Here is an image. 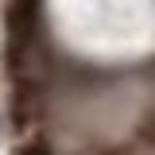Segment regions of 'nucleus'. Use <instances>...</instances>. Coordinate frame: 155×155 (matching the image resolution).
<instances>
[{"label":"nucleus","mask_w":155,"mask_h":155,"mask_svg":"<svg viewBox=\"0 0 155 155\" xmlns=\"http://www.w3.org/2000/svg\"><path fill=\"white\" fill-rule=\"evenodd\" d=\"M19 155H51V151H47V143H27Z\"/></svg>","instance_id":"nucleus-2"},{"label":"nucleus","mask_w":155,"mask_h":155,"mask_svg":"<svg viewBox=\"0 0 155 155\" xmlns=\"http://www.w3.org/2000/svg\"><path fill=\"white\" fill-rule=\"evenodd\" d=\"M8 27H12V35L23 43V39L39 27V0H16L12 12H8Z\"/></svg>","instance_id":"nucleus-1"}]
</instances>
